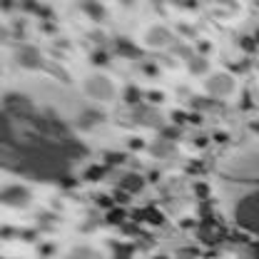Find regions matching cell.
Listing matches in <instances>:
<instances>
[{
    "label": "cell",
    "instance_id": "cell-1",
    "mask_svg": "<svg viewBox=\"0 0 259 259\" xmlns=\"http://www.w3.org/2000/svg\"><path fill=\"white\" fill-rule=\"evenodd\" d=\"M85 93L93 97V100H100V102H107L115 97V85L112 80H107L105 75H90L85 80Z\"/></svg>",
    "mask_w": 259,
    "mask_h": 259
},
{
    "label": "cell",
    "instance_id": "cell-2",
    "mask_svg": "<svg viewBox=\"0 0 259 259\" xmlns=\"http://www.w3.org/2000/svg\"><path fill=\"white\" fill-rule=\"evenodd\" d=\"M207 90H209L212 95L225 97V95H229V93L234 90V80H232L229 75H225V72H220V75H212V77L207 80Z\"/></svg>",
    "mask_w": 259,
    "mask_h": 259
},
{
    "label": "cell",
    "instance_id": "cell-3",
    "mask_svg": "<svg viewBox=\"0 0 259 259\" xmlns=\"http://www.w3.org/2000/svg\"><path fill=\"white\" fill-rule=\"evenodd\" d=\"M145 42L152 45V48H162V45L169 42V32L164 30V28H160V25H155V28H150V30L145 32Z\"/></svg>",
    "mask_w": 259,
    "mask_h": 259
},
{
    "label": "cell",
    "instance_id": "cell-4",
    "mask_svg": "<svg viewBox=\"0 0 259 259\" xmlns=\"http://www.w3.org/2000/svg\"><path fill=\"white\" fill-rule=\"evenodd\" d=\"M20 60H23V63H25V65H37V63H40V58H37V53H35V50H32V48H30V50H25V53H23V55H20Z\"/></svg>",
    "mask_w": 259,
    "mask_h": 259
},
{
    "label": "cell",
    "instance_id": "cell-5",
    "mask_svg": "<svg viewBox=\"0 0 259 259\" xmlns=\"http://www.w3.org/2000/svg\"><path fill=\"white\" fill-rule=\"evenodd\" d=\"M70 259H97V257H95V254H90L88 249H82V247H77V249H75V252L70 254Z\"/></svg>",
    "mask_w": 259,
    "mask_h": 259
}]
</instances>
